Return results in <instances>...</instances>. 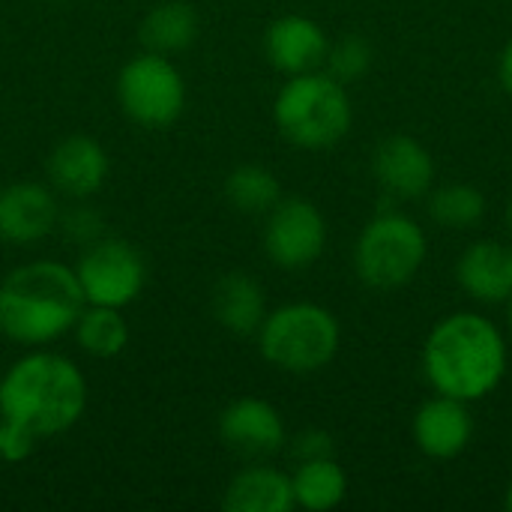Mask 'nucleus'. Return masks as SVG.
Returning a JSON list of instances; mask_svg holds the SVG:
<instances>
[{"label":"nucleus","instance_id":"f257e3e1","mask_svg":"<svg viewBox=\"0 0 512 512\" xmlns=\"http://www.w3.org/2000/svg\"><path fill=\"white\" fill-rule=\"evenodd\" d=\"M84 408L87 381L63 354L33 348L0 378V420L21 429L36 444L69 432Z\"/></svg>","mask_w":512,"mask_h":512},{"label":"nucleus","instance_id":"f03ea898","mask_svg":"<svg viewBox=\"0 0 512 512\" xmlns=\"http://www.w3.org/2000/svg\"><path fill=\"white\" fill-rule=\"evenodd\" d=\"M507 360L504 333L480 312L441 318L423 345V372L432 390L468 405L498 390L507 375Z\"/></svg>","mask_w":512,"mask_h":512},{"label":"nucleus","instance_id":"7ed1b4c3","mask_svg":"<svg viewBox=\"0 0 512 512\" xmlns=\"http://www.w3.org/2000/svg\"><path fill=\"white\" fill-rule=\"evenodd\" d=\"M84 309L75 267L27 261L0 279V333L9 342L42 348L66 336Z\"/></svg>","mask_w":512,"mask_h":512},{"label":"nucleus","instance_id":"20e7f679","mask_svg":"<svg viewBox=\"0 0 512 512\" xmlns=\"http://www.w3.org/2000/svg\"><path fill=\"white\" fill-rule=\"evenodd\" d=\"M273 120L285 141L300 150H327L339 144L351 123L354 105L348 84L336 81L330 72L288 75L273 102Z\"/></svg>","mask_w":512,"mask_h":512},{"label":"nucleus","instance_id":"39448f33","mask_svg":"<svg viewBox=\"0 0 512 512\" xmlns=\"http://www.w3.org/2000/svg\"><path fill=\"white\" fill-rule=\"evenodd\" d=\"M255 336L261 357L279 372L315 375L333 363L342 330L330 309L300 300L267 312Z\"/></svg>","mask_w":512,"mask_h":512},{"label":"nucleus","instance_id":"423d86ee","mask_svg":"<svg viewBox=\"0 0 512 512\" xmlns=\"http://www.w3.org/2000/svg\"><path fill=\"white\" fill-rule=\"evenodd\" d=\"M426 231L408 213L387 210L366 222L354 246V270L363 285L393 291L408 285L426 264Z\"/></svg>","mask_w":512,"mask_h":512},{"label":"nucleus","instance_id":"0eeeda50","mask_svg":"<svg viewBox=\"0 0 512 512\" xmlns=\"http://www.w3.org/2000/svg\"><path fill=\"white\" fill-rule=\"evenodd\" d=\"M123 114L144 129L171 126L186 108V81L168 54L141 51L117 75Z\"/></svg>","mask_w":512,"mask_h":512},{"label":"nucleus","instance_id":"6e6552de","mask_svg":"<svg viewBox=\"0 0 512 512\" xmlns=\"http://www.w3.org/2000/svg\"><path fill=\"white\" fill-rule=\"evenodd\" d=\"M75 279L84 294V303L126 309L141 297L147 285V264L132 243L102 237L84 246L75 264Z\"/></svg>","mask_w":512,"mask_h":512},{"label":"nucleus","instance_id":"1a4fd4ad","mask_svg":"<svg viewBox=\"0 0 512 512\" xmlns=\"http://www.w3.org/2000/svg\"><path fill=\"white\" fill-rule=\"evenodd\" d=\"M327 219L309 198H282L264 225V252L282 270H303L324 255Z\"/></svg>","mask_w":512,"mask_h":512},{"label":"nucleus","instance_id":"9d476101","mask_svg":"<svg viewBox=\"0 0 512 512\" xmlns=\"http://www.w3.org/2000/svg\"><path fill=\"white\" fill-rule=\"evenodd\" d=\"M219 438L231 453L243 459H267L288 444L282 414L258 396L234 399L219 414Z\"/></svg>","mask_w":512,"mask_h":512},{"label":"nucleus","instance_id":"9b49d317","mask_svg":"<svg viewBox=\"0 0 512 512\" xmlns=\"http://www.w3.org/2000/svg\"><path fill=\"white\" fill-rule=\"evenodd\" d=\"M57 192L36 180H18L0 189V240L30 246L57 231Z\"/></svg>","mask_w":512,"mask_h":512},{"label":"nucleus","instance_id":"f8f14e48","mask_svg":"<svg viewBox=\"0 0 512 512\" xmlns=\"http://www.w3.org/2000/svg\"><path fill=\"white\" fill-rule=\"evenodd\" d=\"M108 153L105 147L90 138V135H69L63 138L45 162L48 183L57 195L72 198V201H87L93 198L105 180H108Z\"/></svg>","mask_w":512,"mask_h":512},{"label":"nucleus","instance_id":"ddd939ff","mask_svg":"<svg viewBox=\"0 0 512 512\" xmlns=\"http://www.w3.org/2000/svg\"><path fill=\"white\" fill-rule=\"evenodd\" d=\"M372 171L378 186L390 198H423L432 189L435 180V162L432 153L411 135H390L378 144Z\"/></svg>","mask_w":512,"mask_h":512},{"label":"nucleus","instance_id":"4468645a","mask_svg":"<svg viewBox=\"0 0 512 512\" xmlns=\"http://www.w3.org/2000/svg\"><path fill=\"white\" fill-rule=\"evenodd\" d=\"M414 444L429 459H456L474 438V417L468 402L453 396H432L423 402L411 423Z\"/></svg>","mask_w":512,"mask_h":512},{"label":"nucleus","instance_id":"2eb2a0df","mask_svg":"<svg viewBox=\"0 0 512 512\" xmlns=\"http://www.w3.org/2000/svg\"><path fill=\"white\" fill-rule=\"evenodd\" d=\"M330 39L324 27L306 15H282L264 33V54L273 69L285 75H303L324 66Z\"/></svg>","mask_w":512,"mask_h":512},{"label":"nucleus","instance_id":"dca6fc26","mask_svg":"<svg viewBox=\"0 0 512 512\" xmlns=\"http://www.w3.org/2000/svg\"><path fill=\"white\" fill-rule=\"evenodd\" d=\"M459 288L483 303L501 306L512 297V246L501 240H477L471 243L456 264Z\"/></svg>","mask_w":512,"mask_h":512},{"label":"nucleus","instance_id":"f3484780","mask_svg":"<svg viewBox=\"0 0 512 512\" xmlns=\"http://www.w3.org/2000/svg\"><path fill=\"white\" fill-rule=\"evenodd\" d=\"M210 312L219 327L234 336H255L267 318V294L261 282L243 270L225 273L210 291Z\"/></svg>","mask_w":512,"mask_h":512},{"label":"nucleus","instance_id":"a211bd4d","mask_svg":"<svg viewBox=\"0 0 512 512\" xmlns=\"http://www.w3.org/2000/svg\"><path fill=\"white\" fill-rule=\"evenodd\" d=\"M228 512H288L294 510L291 474L270 465H249L231 477L222 495Z\"/></svg>","mask_w":512,"mask_h":512},{"label":"nucleus","instance_id":"6ab92c4d","mask_svg":"<svg viewBox=\"0 0 512 512\" xmlns=\"http://www.w3.org/2000/svg\"><path fill=\"white\" fill-rule=\"evenodd\" d=\"M138 39L144 51L156 54H174L189 48L198 39V12L186 0H162L150 6V12L141 18Z\"/></svg>","mask_w":512,"mask_h":512},{"label":"nucleus","instance_id":"aec40b11","mask_svg":"<svg viewBox=\"0 0 512 512\" xmlns=\"http://www.w3.org/2000/svg\"><path fill=\"white\" fill-rule=\"evenodd\" d=\"M291 489H294V504L303 510L327 512L339 507L348 495V474L333 456L324 459H309L297 462L291 474Z\"/></svg>","mask_w":512,"mask_h":512},{"label":"nucleus","instance_id":"412c9836","mask_svg":"<svg viewBox=\"0 0 512 512\" xmlns=\"http://www.w3.org/2000/svg\"><path fill=\"white\" fill-rule=\"evenodd\" d=\"M72 333L78 348L96 360H111L123 354V348L129 345V324L123 318V309H111V306L84 303Z\"/></svg>","mask_w":512,"mask_h":512},{"label":"nucleus","instance_id":"4be33fe9","mask_svg":"<svg viewBox=\"0 0 512 512\" xmlns=\"http://www.w3.org/2000/svg\"><path fill=\"white\" fill-rule=\"evenodd\" d=\"M225 198L240 213H270L282 201V183L267 165L246 162L225 177Z\"/></svg>","mask_w":512,"mask_h":512},{"label":"nucleus","instance_id":"5701e85b","mask_svg":"<svg viewBox=\"0 0 512 512\" xmlns=\"http://www.w3.org/2000/svg\"><path fill=\"white\" fill-rule=\"evenodd\" d=\"M429 216L450 231L477 228L486 216V195L471 183H447L429 195Z\"/></svg>","mask_w":512,"mask_h":512},{"label":"nucleus","instance_id":"b1692460","mask_svg":"<svg viewBox=\"0 0 512 512\" xmlns=\"http://www.w3.org/2000/svg\"><path fill=\"white\" fill-rule=\"evenodd\" d=\"M372 60H375V51L363 36H342L339 42H330L324 72H330L342 84H351V81H360L372 69Z\"/></svg>","mask_w":512,"mask_h":512},{"label":"nucleus","instance_id":"393cba45","mask_svg":"<svg viewBox=\"0 0 512 512\" xmlns=\"http://www.w3.org/2000/svg\"><path fill=\"white\" fill-rule=\"evenodd\" d=\"M57 228L75 246H90V243H96V240L105 237L102 213L93 210V207H87V204H72L69 210H60Z\"/></svg>","mask_w":512,"mask_h":512},{"label":"nucleus","instance_id":"a878e982","mask_svg":"<svg viewBox=\"0 0 512 512\" xmlns=\"http://www.w3.org/2000/svg\"><path fill=\"white\" fill-rule=\"evenodd\" d=\"M291 456H294L297 462L333 456V438H330L324 429H303L300 435L291 438Z\"/></svg>","mask_w":512,"mask_h":512},{"label":"nucleus","instance_id":"bb28decb","mask_svg":"<svg viewBox=\"0 0 512 512\" xmlns=\"http://www.w3.org/2000/svg\"><path fill=\"white\" fill-rule=\"evenodd\" d=\"M498 75H501V84L504 90L512 96V39L507 42V48L501 51V63H498Z\"/></svg>","mask_w":512,"mask_h":512},{"label":"nucleus","instance_id":"cd10ccee","mask_svg":"<svg viewBox=\"0 0 512 512\" xmlns=\"http://www.w3.org/2000/svg\"><path fill=\"white\" fill-rule=\"evenodd\" d=\"M507 324H510V336H512V297L507 300Z\"/></svg>","mask_w":512,"mask_h":512},{"label":"nucleus","instance_id":"c85d7f7f","mask_svg":"<svg viewBox=\"0 0 512 512\" xmlns=\"http://www.w3.org/2000/svg\"><path fill=\"white\" fill-rule=\"evenodd\" d=\"M504 504H507V510L512 512V483L507 486V498H504Z\"/></svg>","mask_w":512,"mask_h":512},{"label":"nucleus","instance_id":"c756f323","mask_svg":"<svg viewBox=\"0 0 512 512\" xmlns=\"http://www.w3.org/2000/svg\"><path fill=\"white\" fill-rule=\"evenodd\" d=\"M507 228H510V234H512V201L507 204Z\"/></svg>","mask_w":512,"mask_h":512},{"label":"nucleus","instance_id":"7c9ffc66","mask_svg":"<svg viewBox=\"0 0 512 512\" xmlns=\"http://www.w3.org/2000/svg\"><path fill=\"white\" fill-rule=\"evenodd\" d=\"M510 171H512V162H510Z\"/></svg>","mask_w":512,"mask_h":512}]
</instances>
